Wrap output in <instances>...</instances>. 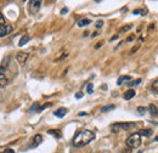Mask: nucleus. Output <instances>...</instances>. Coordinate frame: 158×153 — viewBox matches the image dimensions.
<instances>
[{
    "label": "nucleus",
    "instance_id": "39448f33",
    "mask_svg": "<svg viewBox=\"0 0 158 153\" xmlns=\"http://www.w3.org/2000/svg\"><path fill=\"white\" fill-rule=\"evenodd\" d=\"M40 5H42L40 1H31L29 3V11H31V14H37L39 11V9H40Z\"/></svg>",
    "mask_w": 158,
    "mask_h": 153
},
{
    "label": "nucleus",
    "instance_id": "ddd939ff",
    "mask_svg": "<svg viewBox=\"0 0 158 153\" xmlns=\"http://www.w3.org/2000/svg\"><path fill=\"white\" fill-rule=\"evenodd\" d=\"M47 132H49L50 135H52V136L57 137V139H60V137H61V131L58 130V129H55V130H49Z\"/></svg>",
    "mask_w": 158,
    "mask_h": 153
},
{
    "label": "nucleus",
    "instance_id": "c756f323",
    "mask_svg": "<svg viewBox=\"0 0 158 153\" xmlns=\"http://www.w3.org/2000/svg\"><path fill=\"white\" fill-rule=\"evenodd\" d=\"M131 40H134V35H131V37H129L126 39V42H131Z\"/></svg>",
    "mask_w": 158,
    "mask_h": 153
},
{
    "label": "nucleus",
    "instance_id": "f8f14e48",
    "mask_svg": "<svg viewBox=\"0 0 158 153\" xmlns=\"http://www.w3.org/2000/svg\"><path fill=\"white\" fill-rule=\"evenodd\" d=\"M90 23H91L90 19H88V18H82L80 21H79V22L77 23V26H78V27H85V26L90 24Z\"/></svg>",
    "mask_w": 158,
    "mask_h": 153
},
{
    "label": "nucleus",
    "instance_id": "6e6552de",
    "mask_svg": "<svg viewBox=\"0 0 158 153\" xmlns=\"http://www.w3.org/2000/svg\"><path fill=\"white\" fill-rule=\"evenodd\" d=\"M135 96V90H133V89H129L128 91H125V94H124V100H131L133 97Z\"/></svg>",
    "mask_w": 158,
    "mask_h": 153
},
{
    "label": "nucleus",
    "instance_id": "393cba45",
    "mask_svg": "<svg viewBox=\"0 0 158 153\" xmlns=\"http://www.w3.org/2000/svg\"><path fill=\"white\" fill-rule=\"evenodd\" d=\"M102 24H103V22H102V21H97V22H96V28H101V27H102Z\"/></svg>",
    "mask_w": 158,
    "mask_h": 153
},
{
    "label": "nucleus",
    "instance_id": "7c9ffc66",
    "mask_svg": "<svg viewBox=\"0 0 158 153\" xmlns=\"http://www.w3.org/2000/svg\"><path fill=\"white\" fill-rule=\"evenodd\" d=\"M67 12H68V10H67V9H63L62 11H61V14H62V15H65V14H67Z\"/></svg>",
    "mask_w": 158,
    "mask_h": 153
},
{
    "label": "nucleus",
    "instance_id": "9b49d317",
    "mask_svg": "<svg viewBox=\"0 0 158 153\" xmlns=\"http://www.w3.org/2000/svg\"><path fill=\"white\" fill-rule=\"evenodd\" d=\"M7 83H9V80H7V78L3 74V73H0V88H4V86H6L7 85Z\"/></svg>",
    "mask_w": 158,
    "mask_h": 153
},
{
    "label": "nucleus",
    "instance_id": "0eeeda50",
    "mask_svg": "<svg viewBox=\"0 0 158 153\" xmlns=\"http://www.w3.org/2000/svg\"><path fill=\"white\" fill-rule=\"evenodd\" d=\"M67 108H63V107H61V108H58V109H56L55 112H54V116L55 117H57V118H63L66 114H67Z\"/></svg>",
    "mask_w": 158,
    "mask_h": 153
},
{
    "label": "nucleus",
    "instance_id": "dca6fc26",
    "mask_svg": "<svg viewBox=\"0 0 158 153\" xmlns=\"http://www.w3.org/2000/svg\"><path fill=\"white\" fill-rule=\"evenodd\" d=\"M9 61H10V57H9V56H7L6 58H4L3 63H1V67H0V73H1L4 69H6V67H7V63H9Z\"/></svg>",
    "mask_w": 158,
    "mask_h": 153
},
{
    "label": "nucleus",
    "instance_id": "6ab92c4d",
    "mask_svg": "<svg viewBox=\"0 0 158 153\" xmlns=\"http://www.w3.org/2000/svg\"><path fill=\"white\" fill-rule=\"evenodd\" d=\"M140 83H141V79H136V80H134V81H130V83L128 84V85H129V86L131 88V86H136V85H139Z\"/></svg>",
    "mask_w": 158,
    "mask_h": 153
},
{
    "label": "nucleus",
    "instance_id": "4468645a",
    "mask_svg": "<svg viewBox=\"0 0 158 153\" xmlns=\"http://www.w3.org/2000/svg\"><path fill=\"white\" fill-rule=\"evenodd\" d=\"M131 78L129 77V75H123V77H119V79H118V81H117V84L118 85H122L124 81H129Z\"/></svg>",
    "mask_w": 158,
    "mask_h": 153
},
{
    "label": "nucleus",
    "instance_id": "20e7f679",
    "mask_svg": "<svg viewBox=\"0 0 158 153\" xmlns=\"http://www.w3.org/2000/svg\"><path fill=\"white\" fill-rule=\"evenodd\" d=\"M12 32V27L10 26V24H3V26H0V38H3L7 34H10Z\"/></svg>",
    "mask_w": 158,
    "mask_h": 153
},
{
    "label": "nucleus",
    "instance_id": "473e14b6",
    "mask_svg": "<svg viewBox=\"0 0 158 153\" xmlns=\"http://www.w3.org/2000/svg\"><path fill=\"white\" fill-rule=\"evenodd\" d=\"M79 116L83 117V116H86V113H85V112H80V113H79Z\"/></svg>",
    "mask_w": 158,
    "mask_h": 153
},
{
    "label": "nucleus",
    "instance_id": "a211bd4d",
    "mask_svg": "<svg viewBox=\"0 0 158 153\" xmlns=\"http://www.w3.org/2000/svg\"><path fill=\"white\" fill-rule=\"evenodd\" d=\"M112 109H114V106H113V105H110V106L102 107V108H101V112H102V113H107L108 111H112Z\"/></svg>",
    "mask_w": 158,
    "mask_h": 153
},
{
    "label": "nucleus",
    "instance_id": "2f4dec72",
    "mask_svg": "<svg viewBox=\"0 0 158 153\" xmlns=\"http://www.w3.org/2000/svg\"><path fill=\"white\" fill-rule=\"evenodd\" d=\"M101 45H102V42H100V43H98V44H97V45H96L95 47H96V49H98V47H100Z\"/></svg>",
    "mask_w": 158,
    "mask_h": 153
},
{
    "label": "nucleus",
    "instance_id": "412c9836",
    "mask_svg": "<svg viewBox=\"0 0 158 153\" xmlns=\"http://www.w3.org/2000/svg\"><path fill=\"white\" fill-rule=\"evenodd\" d=\"M147 11H146V10H134V11H133V14L134 15H139V14H141V15H145Z\"/></svg>",
    "mask_w": 158,
    "mask_h": 153
},
{
    "label": "nucleus",
    "instance_id": "4be33fe9",
    "mask_svg": "<svg viewBox=\"0 0 158 153\" xmlns=\"http://www.w3.org/2000/svg\"><path fill=\"white\" fill-rule=\"evenodd\" d=\"M86 91H88V94H93V91H94V85H93V84H89L88 88H86Z\"/></svg>",
    "mask_w": 158,
    "mask_h": 153
},
{
    "label": "nucleus",
    "instance_id": "7ed1b4c3",
    "mask_svg": "<svg viewBox=\"0 0 158 153\" xmlns=\"http://www.w3.org/2000/svg\"><path fill=\"white\" fill-rule=\"evenodd\" d=\"M134 128H136L135 123H116L111 126V131L113 134H117V132H119L121 130H131Z\"/></svg>",
    "mask_w": 158,
    "mask_h": 153
},
{
    "label": "nucleus",
    "instance_id": "aec40b11",
    "mask_svg": "<svg viewBox=\"0 0 158 153\" xmlns=\"http://www.w3.org/2000/svg\"><path fill=\"white\" fill-rule=\"evenodd\" d=\"M152 90L156 91V93L158 94V80H156V81L152 83Z\"/></svg>",
    "mask_w": 158,
    "mask_h": 153
},
{
    "label": "nucleus",
    "instance_id": "c85d7f7f",
    "mask_svg": "<svg viewBox=\"0 0 158 153\" xmlns=\"http://www.w3.org/2000/svg\"><path fill=\"white\" fill-rule=\"evenodd\" d=\"M137 49H139V45H137V46H135V47H134V49L130 51V54H134V52H135V51H136Z\"/></svg>",
    "mask_w": 158,
    "mask_h": 153
},
{
    "label": "nucleus",
    "instance_id": "bb28decb",
    "mask_svg": "<svg viewBox=\"0 0 158 153\" xmlns=\"http://www.w3.org/2000/svg\"><path fill=\"white\" fill-rule=\"evenodd\" d=\"M131 28V26H126V27H124L123 29H122V32H126V30H129Z\"/></svg>",
    "mask_w": 158,
    "mask_h": 153
},
{
    "label": "nucleus",
    "instance_id": "5701e85b",
    "mask_svg": "<svg viewBox=\"0 0 158 153\" xmlns=\"http://www.w3.org/2000/svg\"><path fill=\"white\" fill-rule=\"evenodd\" d=\"M137 112H139L140 114H145L146 108H145V107H139V108H137Z\"/></svg>",
    "mask_w": 158,
    "mask_h": 153
},
{
    "label": "nucleus",
    "instance_id": "a878e982",
    "mask_svg": "<svg viewBox=\"0 0 158 153\" xmlns=\"http://www.w3.org/2000/svg\"><path fill=\"white\" fill-rule=\"evenodd\" d=\"M4 153H15V151L11 149V148H6V149L4 151Z\"/></svg>",
    "mask_w": 158,
    "mask_h": 153
},
{
    "label": "nucleus",
    "instance_id": "423d86ee",
    "mask_svg": "<svg viewBox=\"0 0 158 153\" xmlns=\"http://www.w3.org/2000/svg\"><path fill=\"white\" fill-rule=\"evenodd\" d=\"M16 58H17V61L21 65H24L26 63V61H27V58H28V54L27 52H18L17 55H16Z\"/></svg>",
    "mask_w": 158,
    "mask_h": 153
},
{
    "label": "nucleus",
    "instance_id": "cd10ccee",
    "mask_svg": "<svg viewBox=\"0 0 158 153\" xmlns=\"http://www.w3.org/2000/svg\"><path fill=\"white\" fill-rule=\"evenodd\" d=\"M82 97H83V94H82V93L75 94V98H82Z\"/></svg>",
    "mask_w": 158,
    "mask_h": 153
},
{
    "label": "nucleus",
    "instance_id": "b1692460",
    "mask_svg": "<svg viewBox=\"0 0 158 153\" xmlns=\"http://www.w3.org/2000/svg\"><path fill=\"white\" fill-rule=\"evenodd\" d=\"M3 24H5V18H4L3 14L0 12V26H3Z\"/></svg>",
    "mask_w": 158,
    "mask_h": 153
},
{
    "label": "nucleus",
    "instance_id": "f257e3e1",
    "mask_svg": "<svg viewBox=\"0 0 158 153\" xmlns=\"http://www.w3.org/2000/svg\"><path fill=\"white\" fill-rule=\"evenodd\" d=\"M94 139H95V132H93L91 130H80L75 134L72 142H73V146L75 147H83L86 146L88 144H90Z\"/></svg>",
    "mask_w": 158,
    "mask_h": 153
},
{
    "label": "nucleus",
    "instance_id": "1a4fd4ad",
    "mask_svg": "<svg viewBox=\"0 0 158 153\" xmlns=\"http://www.w3.org/2000/svg\"><path fill=\"white\" fill-rule=\"evenodd\" d=\"M152 130L151 129H142L139 134H140V136H145V137H150V136H152Z\"/></svg>",
    "mask_w": 158,
    "mask_h": 153
},
{
    "label": "nucleus",
    "instance_id": "2eb2a0df",
    "mask_svg": "<svg viewBox=\"0 0 158 153\" xmlns=\"http://www.w3.org/2000/svg\"><path fill=\"white\" fill-rule=\"evenodd\" d=\"M29 39H31V38H29V35H23V37L21 38V40H19L18 45H19V46H23L24 44H27V43L29 42Z\"/></svg>",
    "mask_w": 158,
    "mask_h": 153
},
{
    "label": "nucleus",
    "instance_id": "9d476101",
    "mask_svg": "<svg viewBox=\"0 0 158 153\" xmlns=\"http://www.w3.org/2000/svg\"><path fill=\"white\" fill-rule=\"evenodd\" d=\"M42 141H43L42 135H35V136H34V140H33V144H32V147H37V146H39Z\"/></svg>",
    "mask_w": 158,
    "mask_h": 153
},
{
    "label": "nucleus",
    "instance_id": "72a5a7b5",
    "mask_svg": "<svg viewBox=\"0 0 158 153\" xmlns=\"http://www.w3.org/2000/svg\"><path fill=\"white\" fill-rule=\"evenodd\" d=\"M154 140H156V141H158V136H157V137H156V139H154Z\"/></svg>",
    "mask_w": 158,
    "mask_h": 153
},
{
    "label": "nucleus",
    "instance_id": "f03ea898",
    "mask_svg": "<svg viewBox=\"0 0 158 153\" xmlns=\"http://www.w3.org/2000/svg\"><path fill=\"white\" fill-rule=\"evenodd\" d=\"M125 144H126V146L129 147V148H136V147H139L141 145V136H140V134H139V132L131 134L129 137L126 139Z\"/></svg>",
    "mask_w": 158,
    "mask_h": 153
},
{
    "label": "nucleus",
    "instance_id": "f3484780",
    "mask_svg": "<svg viewBox=\"0 0 158 153\" xmlns=\"http://www.w3.org/2000/svg\"><path fill=\"white\" fill-rule=\"evenodd\" d=\"M149 111H150V113H151L152 116H157V114H158V108H157L154 105H150Z\"/></svg>",
    "mask_w": 158,
    "mask_h": 153
}]
</instances>
